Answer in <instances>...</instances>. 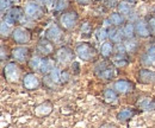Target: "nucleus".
Returning <instances> with one entry per match:
<instances>
[{
  "label": "nucleus",
  "mask_w": 155,
  "mask_h": 128,
  "mask_svg": "<svg viewBox=\"0 0 155 128\" xmlns=\"http://www.w3.org/2000/svg\"><path fill=\"white\" fill-rule=\"evenodd\" d=\"M112 50H114V46H112L111 43H104V44L101 45L100 52H101V55L104 56V57H107V56L111 55Z\"/></svg>",
  "instance_id": "b1692460"
},
{
  "label": "nucleus",
  "mask_w": 155,
  "mask_h": 128,
  "mask_svg": "<svg viewBox=\"0 0 155 128\" xmlns=\"http://www.w3.org/2000/svg\"><path fill=\"white\" fill-rule=\"evenodd\" d=\"M15 24L13 20L8 18V17H5L4 20L1 21V36H8L12 31V25Z\"/></svg>",
  "instance_id": "f8f14e48"
},
{
  "label": "nucleus",
  "mask_w": 155,
  "mask_h": 128,
  "mask_svg": "<svg viewBox=\"0 0 155 128\" xmlns=\"http://www.w3.org/2000/svg\"><path fill=\"white\" fill-rule=\"evenodd\" d=\"M62 36V31L58 25H51L48 30H47V38L53 40V42H58Z\"/></svg>",
  "instance_id": "9d476101"
},
{
  "label": "nucleus",
  "mask_w": 155,
  "mask_h": 128,
  "mask_svg": "<svg viewBox=\"0 0 155 128\" xmlns=\"http://www.w3.org/2000/svg\"><path fill=\"white\" fill-rule=\"evenodd\" d=\"M61 70L58 69V68H53V70L50 71V78H51V81L54 82V83H58V82H61Z\"/></svg>",
  "instance_id": "a878e982"
},
{
  "label": "nucleus",
  "mask_w": 155,
  "mask_h": 128,
  "mask_svg": "<svg viewBox=\"0 0 155 128\" xmlns=\"http://www.w3.org/2000/svg\"><path fill=\"white\" fill-rule=\"evenodd\" d=\"M114 76H115V71H114V69H111V68H106V69L101 73V77L105 78V80H111Z\"/></svg>",
  "instance_id": "7c9ffc66"
},
{
  "label": "nucleus",
  "mask_w": 155,
  "mask_h": 128,
  "mask_svg": "<svg viewBox=\"0 0 155 128\" xmlns=\"http://www.w3.org/2000/svg\"><path fill=\"white\" fill-rule=\"evenodd\" d=\"M12 36H13V39L19 44H25L30 40V33L24 27H16L12 31Z\"/></svg>",
  "instance_id": "20e7f679"
},
{
  "label": "nucleus",
  "mask_w": 155,
  "mask_h": 128,
  "mask_svg": "<svg viewBox=\"0 0 155 128\" xmlns=\"http://www.w3.org/2000/svg\"><path fill=\"white\" fill-rule=\"evenodd\" d=\"M4 73H5L6 80L10 81V82H17L20 77L19 68L16 64H13V63H8V64L5 65Z\"/></svg>",
  "instance_id": "7ed1b4c3"
},
{
  "label": "nucleus",
  "mask_w": 155,
  "mask_h": 128,
  "mask_svg": "<svg viewBox=\"0 0 155 128\" xmlns=\"http://www.w3.org/2000/svg\"><path fill=\"white\" fill-rule=\"evenodd\" d=\"M115 64H116V65H120V67H123V65H125L127 63H125V61H115Z\"/></svg>",
  "instance_id": "4c0bfd02"
},
{
  "label": "nucleus",
  "mask_w": 155,
  "mask_h": 128,
  "mask_svg": "<svg viewBox=\"0 0 155 128\" xmlns=\"http://www.w3.org/2000/svg\"><path fill=\"white\" fill-rule=\"evenodd\" d=\"M41 62H42V58L38 57V56H35L31 58L30 61V67L34 69V70H38L39 65H41Z\"/></svg>",
  "instance_id": "c85d7f7f"
},
{
  "label": "nucleus",
  "mask_w": 155,
  "mask_h": 128,
  "mask_svg": "<svg viewBox=\"0 0 155 128\" xmlns=\"http://www.w3.org/2000/svg\"><path fill=\"white\" fill-rule=\"evenodd\" d=\"M77 54L82 61H90L94 56V50L88 44H81L77 48Z\"/></svg>",
  "instance_id": "39448f33"
},
{
  "label": "nucleus",
  "mask_w": 155,
  "mask_h": 128,
  "mask_svg": "<svg viewBox=\"0 0 155 128\" xmlns=\"http://www.w3.org/2000/svg\"><path fill=\"white\" fill-rule=\"evenodd\" d=\"M135 30H136V33L140 37H148L150 35L147 24H146L144 21H142V20H138V21L136 23Z\"/></svg>",
  "instance_id": "ddd939ff"
},
{
  "label": "nucleus",
  "mask_w": 155,
  "mask_h": 128,
  "mask_svg": "<svg viewBox=\"0 0 155 128\" xmlns=\"http://www.w3.org/2000/svg\"><path fill=\"white\" fill-rule=\"evenodd\" d=\"M60 23L62 25V27L67 29V30H71L73 29L78 23V14L75 12H67V13H63L61 17H60Z\"/></svg>",
  "instance_id": "f03ea898"
},
{
  "label": "nucleus",
  "mask_w": 155,
  "mask_h": 128,
  "mask_svg": "<svg viewBox=\"0 0 155 128\" xmlns=\"http://www.w3.org/2000/svg\"><path fill=\"white\" fill-rule=\"evenodd\" d=\"M138 106L144 110H150L155 108V102H153L152 98H142L138 101Z\"/></svg>",
  "instance_id": "f3484780"
},
{
  "label": "nucleus",
  "mask_w": 155,
  "mask_h": 128,
  "mask_svg": "<svg viewBox=\"0 0 155 128\" xmlns=\"http://www.w3.org/2000/svg\"><path fill=\"white\" fill-rule=\"evenodd\" d=\"M123 36H124L123 31L115 30V29H112V30L109 31V38H110L112 42H115V43H120V40H122Z\"/></svg>",
  "instance_id": "a211bd4d"
},
{
  "label": "nucleus",
  "mask_w": 155,
  "mask_h": 128,
  "mask_svg": "<svg viewBox=\"0 0 155 128\" xmlns=\"http://www.w3.org/2000/svg\"><path fill=\"white\" fill-rule=\"evenodd\" d=\"M24 12H25V16L28 18L31 19H38L43 14L42 7L37 2H29V4H26V6L24 8Z\"/></svg>",
  "instance_id": "f257e3e1"
},
{
  "label": "nucleus",
  "mask_w": 155,
  "mask_h": 128,
  "mask_svg": "<svg viewBox=\"0 0 155 128\" xmlns=\"http://www.w3.org/2000/svg\"><path fill=\"white\" fill-rule=\"evenodd\" d=\"M28 55H29V50L28 48L25 46H17L12 50V56L13 58L19 62V63H24L26 62V58H28Z\"/></svg>",
  "instance_id": "0eeeda50"
},
{
  "label": "nucleus",
  "mask_w": 155,
  "mask_h": 128,
  "mask_svg": "<svg viewBox=\"0 0 155 128\" xmlns=\"http://www.w3.org/2000/svg\"><path fill=\"white\" fill-rule=\"evenodd\" d=\"M133 116H134V111L130 109H123L117 114V119H118L119 121H127V120H130Z\"/></svg>",
  "instance_id": "aec40b11"
},
{
  "label": "nucleus",
  "mask_w": 155,
  "mask_h": 128,
  "mask_svg": "<svg viewBox=\"0 0 155 128\" xmlns=\"http://www.w3.org/2000/svg\"><path fill=\"white\" fill-rule=\"evenodd\" d=\"M135 26L133 24H127L123 29V33H124V37L127 38H133L134 33H135Z\"/></svg>",
  "instance_id": "393cba45"
},
{
  "label": "nucleus",
  "mask_w": 155,
  "mask_h": 128,
  "mask_svg": "<svg viewBox=\"0 0 155 128\" xmlns=\"http://www.w3.org/2000/svg\"><path fill=\"white\" fill-rule=\"evenodd\" d=\"M72 58H73L72 52L68 49H66V48L60 49L56 52V59L61 64H68L69 62H72Z\"/></svg>",
  "instance_id": "1a4fd4ad"
},
{
  "label": "nucleus",
  "mask_w": 155,
  "mask_h": 128,
  "mask_svg": "<svg viewBox=\"0 0 155 128\" xmlns=\"http://www.w3.org/2000/svg\"><path fill=\"white\" fill-rule=\"evenodd\" d=\"M37 50L42 55H49L53 52V45L47 40H41L37 45Z\"/></svg>",
  "instance_id": "4468645a"
},
{
  "label": "nucleus",
  "mask_w": 155,
  "mask_h": 128,
  "mask_svg": "<svg viewBox=\"0 0 155 128\" xmlns=\"http://www.w3.org/2000/svg\"><path fill=\"white\" fill-rule=\"evenodd\" d=\"M54 68V64L50 59L48 58H42V62H41V65H39L38 71H41L42 73H50Z\"/></svg>",
  "instance_id": "2eb2a0df"
},
{
  "label": "nucleus",
  "mask_w": 155,
  "mask_h": 128,
  "mask_svg": "<svg viewBox=\"0 0 155 128\" xmlns=\"http://www.w3.org/2000/svg\"><path fill=\"white\" fill-rule=\"evenodd\" d=\"M94 35H96V38H97L98 42H104V40H106V38H109V32L104 27L97 29Z\"/></svg>",
  "instance_id": "4be33fe9"
},
{
  "label": "nucleus",
  "mask_w": 155,
  "mask_h": 128,
  "mask_svg": "<svg viewBox=\"0 0 155 128\" xmlns=\"http://www.w3.org/2000/svg\"><path fill=\"white\" fill-rule=\"evenodd\" d=\"M80 4H87V2H90V0H78Z\"/></svg>",
  "instance_id": "58836bf2"
},
{
  "label": "nucleus",
  "mask_w": 155,
  "mask_h": 128,
  "mask_svg": "<svg viewBox=\"0 0 155 128\" xmlns=\"http://www.w3.org/2000/svg\"><path fill=\"white\" fill-rule=\"evenodd\" d=\"M124 45H125V49H127V51L128 52H134L136 49V46H137V44H136V42L134 40H129V42H127V43H124Z\"/></svg>",
  "instance_id": "2f4dec72"
},
{
  "label": "nucleus",
  "mask_w": 155,
  "mask_h": 128,
  "mask_svg": "<svg viewBox=\"0 0 155 128\" xmlns=\"http://www.w3.org/2000/svg\"><path fill=\"white\" fill-rule=\"evenodd\" d=\"M149 26H150L153 30H155V17L149 19Z\"/></svg>",
  "instance_id": "c9c22d12"
},
{
  "label": "nucleus",
  "mask_w": 155,
  "mask_h": 128,
  "mask_svg": "<svg viewBox=\"0 0 155 128\" xmlns=\"http://www.w3.org/2000/svg\"><path fill=\"white\" fill-rule=\"evenodd\" d=\"M142 62L146 65H155V55L146 54V55L142 57Z\"/></svg>",
  "instance_id": "bb28decb"
},
{
  "label": "nucleus",
  "mask_w": 155,
  "mask_h": 128,
  "mask_svg": "<svg viewBox=\"0 0 155 128\" xmlns=\"http://www.w3.org/2000/svg\"><path fill=\"white\" fill-rule=\"evenodd\" d=\"M68 78H69V75L67 73H61V82H66V81H68Z\"/></svg>",
  "instance_id": "f704fd0d"
},
{
  "label": "nucleus",
  "mask_w": 155,
  "mask_h": 128,
  "mask_svg": "<svg viewBox=\"0 0 155 128\" xmlns=\"http://www.w3.org/2000/svg\"><path fill=\"white\" fill-rule=\"evenodd\" d=\"M104 98L109 103H116L117 102V92L115 89H106L104 92Z\"/></svg>",
  "instance_id": "dca6fc26"
},
{
  "label": "nucleus",
  "mask_w": 155,
  "mask_h": 128,
  "mask_svg": "<svg viewBox=\"0 0 155 128\" xmlns=\"http://www.w3.org/2000/svg\"><path fill=\"white\" fill-rule=\"evenodd\" d=\"M50 111H51V106L48 103H43L36 108V113L38 115H48Z\"/></svg>",
  "instance_id": "5701e85b"
},
{
  "label": "nucleus",
  "mask_w": 155,
  "mask_h": 128,
  "mask_svg": "<svg viewBox=\"0 0 155 128\" xmlns=\"http://www.w3.org/2000/svg\"><path fill=\"white\" fill-rule=\"evenodd\" d=\"M23 83H24L25 89H28V90H34V89H36L39 86V80L35 73H28V75L24 77V82H23Z\"/></svg>",
  "instance_id": "423d86ee"
},
{
  "label": "nucleus",
  "mask_w": 155,
  "mask_h": 128,
  "mask_svg": "<svg viewBox=\"0 0 155 128\" xmlns=\"http://www.w3.org/2000/svg\"><path fill=\"white\" fill-rule=\"evenodd\" d=\"M147 54H150V55H155V45H153V46H150V48L148 49Z\"/></svg>",
  "instance_id": "e433bc0d"
},
{
  "label": "nucleus",
  "mask_w": 155,
  "mask_h": 128,
  "mask_svg": "<svg viewBox=\"0 0 155 128\" xmlns=\"http://www.w3.org/2000/svg\"><path fill=\"white\" fill-rule=\"evenodd\" d=\"M81 31H82V33H87V32H90V25H88L87 23H85V24L82 25V27H81Z\"/></svg>",
  "instance_id": "72a5a7b5"
},
{
  "label": "nucleus",
  "mask_w": 155,
  "mask_h": 128,
  "mask_svg": "<svg viewBox=\"0 0 155 128\" xmlns=\"http://www.w3.org/2000/svg\"><path fill=\"white\" fill-rule=\"evenodd\" d=\"M114 89L116 90L118 94H127V92L133 90V84L125 80H119L115 82L114 84Z\"/></svg>",
  "instance_id": "6e6552de"
},
{
  "label": "nucleus",
  "mask_w": 155,
  "mask_h": 128,
  "mask_svg": "<svg viewBox=\"0 0 155 128\" xmlns=\"http://www.w3.org/2000/svg\"><path fill=\"white\" fill-rule=\"evenodd\" d=\"M6 17H8L11 20H13V21L19 20L20 17H21V11H20V8H18V7H13V8H11L8 11V13H7Z\"/></svg>",
  "instance_id": "412c9836"
},
{
  "label": "nucleus",
  "mask_w": 155,
  "mask_h": 128,
  "mask_svg": "<svg viewBox=\"0 0 155 128\" xmlns=\"http://www.w3.org/2000/svg\"><path fill=\"white\" fill-rule=\"evenodd\" d=\"M68 6V1L67 0H56L54 2V10L55 11H62Z\"/></svg>",
  "instance_id": "cd10ccee"
},
{
  "label": "nucleus",
  "mask_w": 155,
  "mask_h": 128,
  "mask_svg": "<svg viewBox=\"0 0 155 128\" xmlns=\"http://www.w3.org/2000/svg\"><path fill=\"white\" fill-rule=\"evenodd\" d=\"M130 11H131V4L130 2H128V1H120L118 4V12L120 14L127 16V14L130 13Z\"/></svg>",
  "instance_id": "6ab92c4d"
},
{
  "label": "nucleus",
  "mask_w": 155,
  "mask_h": 128,
  "mask_svg": "<svg viewBox=\"0 0 155 128\" xmlns=\"http://www.w3.org/2000/svg\"><path fill=\"white\" fill-rule=\"evenodd\" d=\"M140 80L143 83H152L155 81V73L148 69H142L140 70Z\"/></svg>",
  "instance_id": "9b49d317"
},
{
  "label": "nucleus",
  "mask_w": 155,
  "mask_h": 128,
  "mask_svg": "<svg viewBox=\"0 0 155 128\" xmlns=\"http://www.w3.org/2000/svg\"><path fill=\"white\" fill-rule=\"evenodd\" d=\"M16 1L17 0H1V11L4 12L5 10H8L11 7V5Z\"/></svg>",
  "instance_id": "473e14b6"
},
{
  "label": "nucleus",
  "mask_w": 155,
  "mask_h": 128,
  "mask_svg": "<svg viewBox=\"0 0 155 128\" xmlns=\"http://www.w3.org/2000/svg\"><path fill=\"white\" fill-rule=\"evenodd\" d=\"M110 20H111V24H114V25H120L123 23V17L119 13H112L110 17Z\"/></svg>",
  "instance_id": "c756f323"
}]
</instances>
